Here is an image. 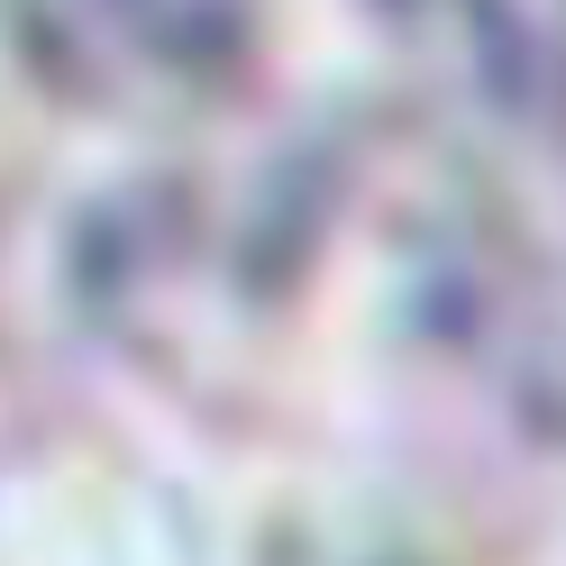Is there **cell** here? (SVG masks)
Listing matches in <instances>:
<instances>
[{"label":"cell","instance_id":"1","mask_svg":"<svg viewBox=\"0 0 566 566\" xmlns=\"http://www.w3.org/2000/svg\"><path fill=\"white\" fill-rule=\"evenodd\" d=\"M28 64L111 119H201L247 92L265 0H10Z\"/></svg>","mask_w":566,"mask_h":566},{"label":"cell","instance_id":"2","mask_svg":"<svg viewBox=\"0 0 566 566\" xmlns=\"http://www.w3.org/2000/svg\"><path fill=\"white\" fill-rule=\"evenodd\" d=\"M475 64L521 111H566V0H457Z\"/></svg>","mask_w":566,"mask_h":566}]
</instances>
